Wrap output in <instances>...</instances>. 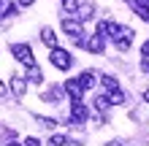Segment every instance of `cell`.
Instances as JSON below:
<instances>
[{"mask_svg":"<svg viewBox=\"0 0 149 146\" xmlns=\"http://www.w3.org/2000/svg\"><path fill=\"white\" fill-rule=\"evenodd\" d=\"M60 27H63V33L73 41L76 46H84V27H81V22H79V19H71V16H65V19L60 22Z\"/></svg>","mask_w":149,"mask_h":146,"instance_id":"6da1fadb","label":"cell"},{"mask_svg":"<svg viewBox=\"0 0 149 146\" xmlns=\"http://www.w3.org/2000/svg\"><path fill=\"white\" fill-rule=\"evenodd\" d=\"M49 62L57 68V71H71V65H73V57H71V51H65V49H60L54 46L49 51Z\"/></svg>","mask_w":149,"mask_h":146,"instance_id":"7a4b0ae2","label":"cell"},{"mask_svg":"<svg viewBox=\"0 0 149 146\" xmlns=\"http://www.w3.org/2000/svg\"><path fill=\"white\" fill-rule=\"evenodd\" d=\"M11 54L19 60L22 65H36V57H33L30 44H11Z\"/></svg>","mask_w":149,"mask_h":146,"instance_id":"3957f363","label":"cell"},{"mask_svg":"<svg viewBox=\"0 0 149 146\" xmlns=\"http://www.w3.org/2000/svg\"><path fill=\"white\" fill-rule=\"evenodd\" d=\"M63 89H65V95L71 98V103H79V100H81V95H84V87L79 84V79H68V81L63 84Z\"/></svg>","mask_w":149,"mask_h":146,"instance_id":"277c9868","label":"cell"},{"mask_svg":"<svg viewBox=\"0 0 149 146\" xmlns=\"http://www.w3.org/2000/svg\"><path fill=\"white\" fill-rule=\"evenodd\" d=\"M87 116H90V114H87V106H84L81 100H79V103H71V125H84Z\"/></svg>","mask_w":149,"mask_h":146,"instance_id":"5b68a950","label":"cell"},{"mask_svg":"<svg viewBox=\"0 0 149 146\" xmlns=\"http://www.w3.org/2000/svg\"><path fill=\"white\" fill-rule=\"evenodd\" d=\"M27 76H11V81H8V89L14 92L16 98H24V92H27Z\"/></svg>","mask_w":149,"mask_h":146,"instance_id":"8992f818","label":"cell"},{"mask_svg":"<svg viewBox=\"0 0 149 146\" xmlns=\"http://www.w3.org/2000/svg\"><path fill=\"white\" fill-rule=\"evenodd\" d=\"M84 49L90 51V54H103V38L95 33V35H90V38H84Z\"/></svg>","mask_w":149,"mask_h":146,"instance_id":"52a82bcc","label":"cell"},{"mask_svg":"<svg viewBox=\"0 0 149 146\" xmlns=\"http://www.w3.org/2000/svg\"><path fill=\"white\" fill-rule=\"evenodd\" d=\"M76 19L79 22H90L92 19V14H95V8H92V3H79V8H76Z\"/></svg>","mask_w":149,"mask_h":146,"instance_id":"ba28073f","label":"cell"},{"mask_svg":"<svg viewBox=\"0 0 149 146\" xmlns=\"http://www.w3.org/2000/svg\"><path fill=\"white\" fill-rule=\"evenodd\" d=\"M95 81H98V76H95L92 71H84V73H79V84H81L84 89H92V87H95Z\"/></svg>","mask_w":149,"mask_h":146,"instance_id":"9c48e42d","label":"cell"},{"mask_svg":"<svg viewBox=\"0 0 149 146\" xmlns=\"http://www.w3.org/2000/svg\"><path fill=\"white\" fill-rule=\"evenodd\" d=\"M41 41H43L49 49H54V46H57V33L52 30V27H43V30H41Z\"/></svg>","mask_w":149,"mask_h":146,"instance_id":"30bf717a","label":"cell"},{"mask_svg":"<svg viewBox=\"0 0 149 146\" xmlns=\"http://www.w3.org/2000/svg\"><path fill=\"white\" fill-rule=\"evenodd\" d=\"M27 81L30 84H41L43 81V73H41L38 65H27Z\"/></svg>","mask_w":149,"mask_h":146,"instance_id":"8fae6325","label":"cell"},{"mask_svg":"<svg viewBox=\"0 0 149 146\" xmlns=\"http://www.w3.org/2000/svg\"><path fill=\"white\" fill-rule=\"evenodd\" d=\"M63 92H65V89H60V87H52L49 92H43V103H60Z\"/></svg>","mask_w":149,"mask_h":146,"instance_id":"7c38bea8","label":"cell"},{"mask_svg":"<svg viewBox=\"0 0 149 146\" xmlns=\"http://www.w3.org/2000/svg\"><path fill=\"white\" fill-rule=\"evenodd\" d=\"M109 100H111V106H122V103H125V92H122V89H111Z\"/></svg>","mask_w":149,"mask_h":146,"instance_id":"4fadbf2b","label":"cell"},{"mask_svg":"<svg viewBox=\"0 0 149 146\" xmlns=\"http://www.w3.org/2000/svg\"><path fill=\"white\" fill-rule=\"evenodd\" d=\"M95 108H98V111H109V108H111L109 95H98V98H95Z\"/></svg>","mask_w":149,"mask_h":146,"instance_id":"5bb4252c","label":"cell"},{"mask_svg":"<svg viewBox=\"0 0 149 146\" xmlns=\"http://www.w3.org/2000/svg\"><path fill=\"white\" fill-rule=\"evenodd\" d=\"M133 8H136V14H138V19H144V22H149V3H136Z\"/></svg>","mask_w":149,"mask_h":146,"instance_id":"9a60e30c","label":"cell"},{"mask_svg":"<svg viewBox=\"0 0 149 146\" xmlns=\"http://www.w3.org/2000/svg\"><path fill=\"white\" fill-rule=\"evenodd\" d=\"M100 84H103V87H106L109 92H111V89H119L117 79H114V76H109V73H106V76H100Z\"/></svg>","mask_w":149,"mask_h":146,"instance_id":"2e32d148","label":"cell"},{"mask_svg":"<svg viewBox=\"0 0 149 146\" xmlns=\"http://www.w3.org/2000/svg\"><path fill=\"white\" fill-rule=\"evenodd\" d=\"M65 143H68V138H65V135H60V133L49 135V141H46V146H65Z\"/></svg>","mask_w":149,"mask_h":146,"instance_id":"e0dca14e","label":"cell"},{"mask_svg":"<svg viewBox=\"0 0 149 146\" xmlns=\"http://www.w3.org/2000/svg\"><path fill=\"white\" fill-rule=\"evenodd\" d=\"M36 122H38V125H43V127H49V130H52V127L57 125V119H52V116H36Z\"/></svg>","mask_w":149,"mask_h":146,"instance_id":"ac0fdd59","label":"cell"},{"mask_svg":"<svg viewBox=\"0 0 149 146\" xmlns=\"http://www.w3.org/2000/svg\"><path fill=\"white\" fill-rule=\"evenodd\" d=\"M76 8H79V0H63V11L65 14H73Z\"/></svg>","mask_w":149,"mask_h":146,"instance_id":"d6986e66","label":"cell"},{"mask_svg":"<svg viewBox=\"0 0 149 146\" xmlns=\"http://www.w3.org/2000/svg\"><path fill=\"white\" fill-rule=\"evenodd\" d=\"M22 146H41V141L36 138V135H27V138H24V143Z\"/></svg>","mask_w":149,"mask_h":146,"instance_id":"ffe728a7","label":"cell"},{"mask_svg":"<svg viewBox=\"0 0 149 146\" xmlns=\"http://www.w3.org/2000/svg\"><path fill=\"white\" fill-rule=\"evenodd\" d=\"M141 57H149V41H144V44H141Z\"/></svg>","mask_w":149,"mask_h":146,"instance_id":"44dd1931","label":"cell"},{"mask_svg":"<svg viewBox=\"0 0 149 146\" xmlns=\"http://www.w3.org/2000/svg\"><path fill=\"white\" fill-rule=\"evenodd\" d=\"M36 0H16V6H22V8H27V6H33Z\"/></svg>","mask_w":149,"mask_h":146,"instance_id":"7402d4cb","label":"cell"},{"mask_svg":"<svg viewBox=\"0 0 149 146\" xmlns=\"http://www.w3.org/2000/svg\"><path fill=\"white\" fill-rule=\"evenodd\" d=\"M6 92H8V87H6V84H3V81H0V98H3V95H6Z\"/></svg>","mask_w":149,"mask_h":146,"instance_id":"603a6c76","label":"cell"},{"mask_svg":"<svg viewBox=\"0 0 149 146\" xmlns=\"http://www.w3.org/2000/svg\"><path fill=\"white\" fill-rule=\"evenodd\" d=\"M141 98H144V100H146V103H149V87H146V89H144V95H141Z\"/></svg>","mask_w":149,"mask_h":146,"instance_id":"cb8c5ba5","label":"cell"},{"mask_svg":"<svg viewBox=\"0 0 149 146\" xmlns=\"http://www.w3.org/2000/svg\"><path fill=\"white\" fill-rule=\"evenodd\" d=\"M8 146H19V143H8Z\"/></svg>","mask_w":149,"mask_h":146,"instance_id":"d4e9b609","label":"cell"},{"mask_svg":"<svg viewBox=\"0 0 149 146\" xmlns=\"http://www.w3.org/2000/svg\"><path fill=\"white\" fill-rule=\"evenodd\" d=\"M0 22H3V14H0Z\"/></svg>","mask_w":149,"mask_h":146,"instance_id":"484cf974","label":"cell"}]
</instances>
